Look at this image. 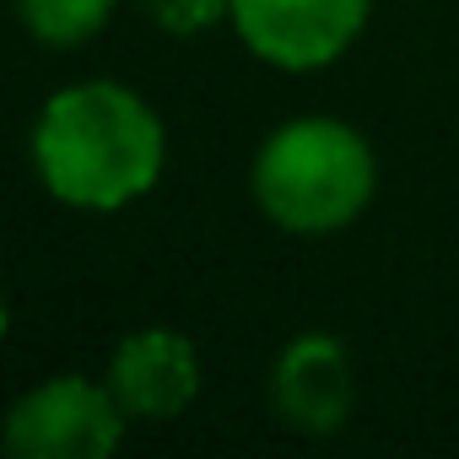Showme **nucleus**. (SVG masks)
Instances as JSON below:
<instances>
[{"label": "nucleus", "mask_w": 459, "mask_h": 459, "mask_svg": "<svg viewBox=\"0 0 459 459\" xmlns=\"http://www.w3.org/2000/svg\"><path fill=\"white\" fill-rule=\"evenodd\" d=\"M168 162V130L157 108L119 82L60 87L33 125L39 184L71 211H125L157 189Z\"/></svg>", "instance_id": "obj_1"}, {"label": "nucleus", "mask_w": 459, "mask_h": 459, "mask_svg": "<svg viewBox=\"0 0 459 459\" xmlns=\"http://www.w3.org/2000/svg\"><path fill=\"white\" fill-rule=\"evenodd\" d=\"M255 205L287 233L319 238L351 227L378 195V157L362 130L330 114L276 125L249 168Z\"/></svg>", "instance_id": "obj_2"}, {"label": "nucleus", "mask_w": 459, "mask_h": 459, "mask_svg": "<svg viewBox=\"0 0 459 459\" xmlns=\"http://www.w3.org/2000/svg\"><path fill=\"white\" fill-rule=\"evenodd\" d=\"M130 416L114 400L108 378L92 384L82 373H60L33 384L12 416H6V443L17 459H108L125 437Z\"/></svg>", "instance_id": "obj_3"}, {"label": "nucleus", "mask_w": 459, "mask_h": 459, "mask_svg": "<svg viewBox=\"0 0 459 459\" xmlns=\"http://www.w3.org/2000/svg\"><path fill=\"white\" fill-rule=\"evenodd\" d=\"M373 0H233V33L276 71H325L368 28Z\"/></svg>", "instance_id": "obj_4"}, {"label": "nucleus", "mask_w": 459, "mask_h": 459, "mask_svg": "<svg viewBox=\"0 0 459 459\" xmlns=\"http://www.w3.org/2000/svg\"><path fill=\"white\" fill-rule=\"evenodd\" d=\"M351 405H357L351 351L330 330H308L281 346L271 368V411L281 427L303 437H330L351 421Z\"/></svg>", "instance_id": "obj_5"}, {"label": "nucleus", "mask_w": 459, "mask_h": 459, "mask_svg": "<svg viewBox=\"0 0 459 459\" xmlns=\"http://www.w3.org/2000/svg\"><path fill=\"white\" fill-rule=\"evenodd\" d=\"M103 378L130 421H173L200 394V351L184 330L146 325L114 346Z\"/></svg>", "instance_id": "obj_6"}, {"label": "nucleus", "mask_w": 459, "mask_h": 459, "mask_svg": "<svg viewBox=\"0 0 459 459\" xmlns=\"http://www.w3.org/2000/svg\"><path fill=\"white\" fill-rule=\"evenodd\" d=\"M119 0H17L28 33L49 49H76L108 28Z\"/></svg>", "instance_id": "obj_7"}, {"label": "nucleus", "mask_w": 459, "mask_h": 459, "mask_svg": "<svg viewBox=\"0 0 459 459\" xmlns=\"http://www.w3.org/2000/svg\"><path fill=\"white\" fill-rule=\"evenodd\" d=\"M152 22L173 39H195L216 22H233V0H141Z\"/></svg>", "instance_id": "obj_8"}]
</instances>
